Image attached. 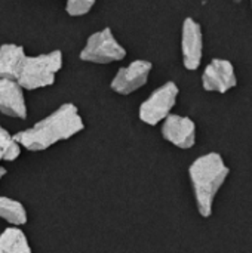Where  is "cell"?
I'll return each instance as SVG.
<instances>
[{
  "instance_id": "1",
  "label": "cell",
  "mask_w": 252,
  "mask_h": 253,
  "mask_svg": "<svg viewBox=\"0 0 252 253\" xmlns=\"http://www.w3.org/2000/svg\"><path fill=\"white\" fill-rule=\"evenodd\" d=\"M85 129V123L73 104H62L33 127L13 135V139L28 151H43Z\"/></svg>"
},
{
  "instance_id": "2",
  "label": "cell",
  "mask_w": 252,
  "mask_h": 253,
  "mask_svg": "<svg viewBox=\"0 0 252 253\" xmlns=\"http://www.w3.org/2000/svg\"><path fill=\"white\" fill-rule=\"evenodd\" d=\"M230 173L223 157L218 153H208L198 157L189 168V176L193 187L196 206L203 218L212 215V205L218 190Z\"/></svg>"
},
{
  "instance_id": "3",
  "label": "cell",
  "mask_w": 252,
  "mask_h": 253,
  "mask_svg": "<svg viewBox=\"0 0 252 253\" xmlns=\"http://www.w3.org/2000/svg\"><path fill=\"white\" fill-rule=\"evenodd\" d=\"M62 68V52L52 50L37 56H25L16 83L27 90L46 87L55 83L56 73Z\"/></svg>"
},
{
  "instance_id": "4",
  "label": "cell",
  "mask_w": 252,
  "mask_h": 253,
  "mask_svg": "<svg viewBox=\"0 0 252 253\" xmlns=\"http://www.w3.org/2000/svg\"><path fill=\"white\" fill-rule=\"evenodd\" d=\"M126 56L125 47L114 39L110 28H104L89 36L80 52V59L94 64H108Z\"/></svg>"
},
{
  "instance_id": "5",
  "label": "cell",
  "mask_w": 252,
  "mask_h": 253,
  "mask_svg": "<svg viewBox=\"0 0 252 253\" xmlns=\"http://www.w3.org/2000/svg\"><path fill=\"white\" fill-rule=\"evenodd\" d=\"M180 93L178 86L174 82H168L157 87L141 105H140V120L156 126L162 120H165L171 110L177 102V96Z\"/></svg>"
},
{
  "instance_id": "6",
  "label": "cell",
  "mask_w": 252,
  "mask_h": 253,
  "mask_svg": "<svg viewBox=\"0 0 252 253\" xmlns=\"http://www.w3.org/2000/svg\"><path fill=\"white\" fill-rule=\"evenodd\" d=\"M238 84L233 64L229 59L214 58L203 70L202 86L206 92L226 93Z\"/></svg>"
},
{
  "instance_id": "7",
  "label": "cell",
  "mask_w": 252,
  "mask_h": 253,
  "mask_svg": "<svg viewBox=\"0 0 252 253\" xmlns=\"http://www.w3.org/2000/svg\"><path fill=\"white\" fill-rule=\"evenodd\" d=\"M181 53L183 64L187 70L195 71L199 68L203 56V34L199 22L193 18H186L181 31Z\"/></svg>"
},
{
  "instance_id": "8",
  "label": "cell",
  "mask_w": 252,
  "mask_h": 253,
  "mask_svg": "<svg viewBox=\"0 0 252 253\" xmlns=\"http://www.w3.org/2000/svg\"><path fill=\"white\" fill-rule=\"evenodd\" d=\"M151 62L144 61V59H137L132 61L129 65L120 68L114 79L111 80V89L120 95H129L140 87H143L147 80L149 74L151 71Z\"/></svg>"
},
{
  "instance_id": "9",
  "label": "cell",
  "mask_w": 252,
  "mask_h": 253,
  "mask_svg": "<svg viewBox=\"0 0 252 253\" xmlns=\"http://www.w3.org/2000/svg\"><path fill=\"white\" fill-rule=\"evenodd\" d=\"M162 136L178 148H192L196 142V125L189 117L169 114L163 120Z\"/></svg>"
},
{
  "instance_id": "10",
  "label": "cell",
  "mask_w": 252,
  "mask_h": 253,
  "mask_svg": "<svg viewBox=\"0 0 252 253\" xmlns=\"http://www.w3.org/2000/svg\"><path fill=\"white\" fill-rule=\"evenodd\" d=\"M0 113L16 119L27 117L24 92L15 80L0 79Z\"/></svg>"
},
{
  "instance_id": "11",
  "label": "cell",
  "mask_w": 252,
  "mask_h": 253,
  "mask_svg": "<svg viewBox=\"0 0 252 253\" xmlns=\"http://www.w3.org/2000/svg\"><path fill=\"white\" fill-rule=\"evenodd\" d=\"M22 46L13 43H4L0 46V79L15 80L19 76L21 67L25 59Z\"/></svg>"
},
{
  "instance_id": "12",
  "label": "cell",
  "mask_w": 252,
  "mask_h": 253,
  "mask_svg": "<svg viewBox=\"0 0 252 253\" xmlns=\"http://www.w3.org/2000/svg\"><path fill=\"white\" fill-rule=\"evenodd\" d=\"M0 253H31L25 234L19 228H6L0 234Z\"/></svg>"
},
{
  "instance_id": "13",
  "label": "cell",
  "mask_w": 252,
  "mask_h": 253,
  "mask_svg": "<svg viewBox=\"0 0 252 253\" xmlns=\"http://www.w3.org/2000/svg\"><path fill=\"white\" fill-rule=\"evenodd\" d=\"M0 218L13 225H24L27 222L25 208L9 197H0Z\"/></svg>"
},
{
  "instance_id": "14",
  "label": "cell",
  "mask_w": 252,
  "mask_h": 253,
  "mask_svg": "<svg viewBox=\"0 0 252 253\" xmlns=\"http://www.w3.org/2000/svg\"><path fill=\"white\" fill-rule=\"evenodd\" d=\"M21 145L13 139V136L0 126V162H13L21 154Z\"/></svg>"
},
{
  "instance_id": "15",
  "label": "cell",
  "mask_w": 252,
  "mask_h": 253,
  "mask_svg": "<svg viewBox=\"0 0 252 253\" xmlns=\"http://www.w3.org/2000/svg\"><path fill=\"white\" fill-rule=\"evenodd\" d=\"M97 0H67L65 10L70 16L86 15L95 4Z\"/></svg>"
},
{
  "instance_id": "16",
  "label": "cell",
  "mask_w": 252,
  "mask_h": 253,
  "mask_svg": "<svg viewBox=\"0 0 252 253\" xmlns=\"http://www.w3.org/2000/svg\"><path fill=\"white\" fill-rule=\"evenodd\" d=\"M6 175V169L4 168H0V179H1V176H4Z\"/></svg>"
},
{
  "instance_id": "17",
  "label": "cell",
  "mask_w": 252,
  "mask_h": 253,
  "mask_svg": "<svg viewBox=\"0 0 252 253\" xmlns=\"http://www.w3.org/2000/svg\"><path fill=\"white\" fill-rule=\"evenodd\" d=\"M236 1H241V0H236Z\"/></svg>"
},
{
  "instance_id": "18",
  "label": "cell",
  "mask_w": 252,
  "mask_h": 253,
  "mask_svg": "<svg viewBox=\"0 0 252 253\" xmlns=\"http://www.w3.org/2000/svg\"><path fill=\"white\" fill-rule=\"evenodd\" d=\"M251 6H252V0H251Z\"/></svg>"
}]
</instances>
